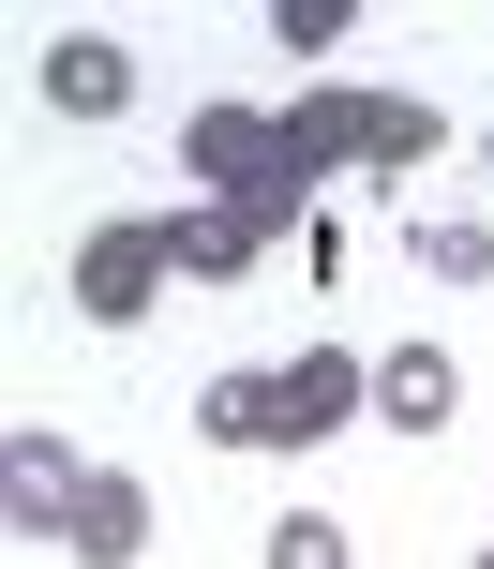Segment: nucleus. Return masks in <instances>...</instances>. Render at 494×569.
<instances>
[{
	"label": "nucleus",
	"instance_id": "1",
	"mask_svg": "<svg viewBox=\"0 0 494 569\" xmlns=\"http://www.w3.org/2000/svg\"><path fill=\"white\" fill-rule=\"evenodd\" d=\"M450 150V120L420 106V90H360V76H315V90H285V180L315 196L330 166H375V180H405V166H435Z\"/></svg>",
	"mask_w": 494,
	"mask_h": 569
},
{
	"label": "nucleus",
	"instance_id": "2",
	"mask_svg": "<svg viewBox=\"0 0 494 569\" xmlns=\"http://www.w3.org/2000/svg\"><path fill=\"white\" fill-rule=\"evenodd\" d=\"M360 405H375V360H345V345H300L285 375H225L195 420L225 435V450H330Z\"/></svg>",
	"mask_w": 494,
	"mask_h": 569
},
{
	"label": "nucleus",
	"instance_id": "3",
	"mask_svg": "<svg viewBox=\"0 0 494 569\" xmlns=\"http://www.w3.org/2000/svg\"><path fill=\"white\" fill-rule=\"evenodd\" d=\"M180 166H195V196H255V210H285V226L315 210L285 180V106H195L180 120Z\"/></svg>",
	"mask_w": 494,
	"mask_h": 569
},
{
	"label": "nucleus",
	"instance_id": "4",
	"mask_svg": "<svg viewBox=\"0 0 494 569\" xmlns=\"http://www.w3.org/2000/svg\"><path fill=\"white\" fill-rule=\"evenodd\" d=\"M180 284V240H165V210H105V226L75 240V315L90 330H135L150 300Z\"/></svg>",
	"mask_w": 494,
	"mask_h": 569
},
{
	"label": "nucleus",
	"instance_id": "5",
	"mask_svg": "<svg viewBox=\"0 0 494 569\" xmlns=\"http://www.w3.org/2000/svg\"><path fill=\"white\" fill-rule=\"evenodd\" d=\"M90 480H105V465H90L75 435H46V420H16V435H0V510H16V540H75Z\"/></svg>",
	"mask_w": 494,
	"mask_h": 569
},
{
	"label": "nucleus",
	"instance_id": "6",
	"mask_svg": "<svg viewBox=\"0 0 494 569\" xmlns=\"http://www.w3.org/2000/svg\"><path fill=\"white\" fill-rule=\"evenodd\" d=\"M165 240H180V284H240L285 240V210H255V196H195V210H165Z\"/></svg>",
	"mask_w": 494,
	"mask_h": 569
},
{
	"label": "nucleus",
	"instance_id": "7",
	"mask_svg": "<svg viewBox=\"0 0 494 569\" xmlns=\"http://www.w3.org/2000/svg\"><path fill=\"white\" fill-rule=\"evenodd\" d=\"M46 106L60 120H120V106H135V60H120L105 30H60V46H46Z\"/></svg>",
	"mask_w": 494,
	"mask_h": 569
},
{
	"label": "nucleus",
	"instance_id": "8",
	"mask_svg": "<svg viewBox=\"0 0 494 569\" xmlns=\"http://www.w3.org/2000/svg\"><path fill=\"white\" fill-rule=\"evenodd\" d=\"M375 405H390V435H435L450 405H465V375H450V345H390V360H375Z\"/></svg>",
	"mask_w": 494,
	"mask_h": 569
},
{
	"label": "nucleus",
	"instance_id": "9",
	"mask_svg": "<svg viewBox=\"0 0 494 569\" xmlns=\"http://www.w3.org/2000/svg\"><path fill=\"white\" fill-rule=\"evenodd\" d=\"M75 569H150V495H135V480H90V510H75Z\"/></svg>",
	"mask_w": 494,
	"mask_h": 569
},
{
	"label": "nucleus",
	"instance_id": "10",
	"mask_svg": "<svg viewBox=\"0 0 494 569\" xmlns=\"http://www.w3.org/2000/svg\"><path fill=\"white\" fill-rule=\"evenodd\" d=\"M270 569H345V525H330V510H285V525H270Z\"/></svg>",
	"mask_w": 494,
	"mask_h": 569
},
{
	"label": "nucleus",
	"instance_id": "11",
	"mask_svg": "<svg viewBox=\"0 0 494 569\" xmlns=\"http://www.w3.org/2000/svg\"><path fill=\"white\" fill-rule=\"evenodd\" d=\"M420 270H450V284H480V270H494V240H480V226H420Z\"/></svg>",
	"mask_w": 494,
	"mask_h": 569
},
{
	"label": "nucleus",
	"instance_id": "12",
	"mask_svg": "<svg viewBox=\"0 0 494 569\" xmlns=\"http://www.w3.org/2000/svg\"><path fill=\"white\" fill-rule=\"evenodd\" d=\"M480 166H494V136H480Z\"/></svg>",
	"mask_w": 494,
	"mask_h": 569
},
{
	"label": "nucleus",
	"instance_id": "13",
	"mask_svg": "<svg viewBox=\"0 0 494 569\" xmlns=\"http://www.w3.org/2000/svg\"><path fill=\"white\" fill-rule=\"evenodd\" d=\"M480 569H494V555H480Z\"/></svg>",
	"mask_w": 494,
	"mask_h": 569
}]
</instances>
